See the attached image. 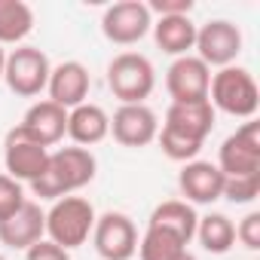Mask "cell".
Segmentation results:
<instances>
[{
    "label": "cell",
    "instance_id": "cell-26",
    "mask_svg": "<svg viewBox=\"0 0 260 260\" xmlns=\"http://www.w3.org/2000/svg\"><path fill=\"white\" fill-rule=\"evenodd\" d=\"M25 187L19 181H13L10 175H0V220H7L10 214H16L25 205Z\"/></svg>",
    "mask_w": 260,
    "mask_h": 260
},
{
    "label": "cell",
    "instance_id": "cell-11",
    "mask_svg": "<svg viewBox=\"0 0 260 260\" xmlns=\"http://www.w3.org/2000/svg\"><path fill=\"white\" fill-rule=\"evenodd\" d=\"M110 135L122 147H147L159 135V116L147 104H119L110 116Z\"/></svg>",
    "mask_w": 260,
    "mask_h": 260
},
{
    "label": "cell",
    "instance_id": "cell-6",
    "mask_svg": "<svg viewBox=\"0 0 260 260\" xmlns=\"http://www.w3.org/2000/svg\"><path fill=\"white\" fill-rule=\"evenodd\" d=\"M92 245L104 260H132L138 254V230L135 220L122 211H104L95 217Z\"/></svg>",
    "mask_w": 260,
    "mask_h": 260
},
{
    "label": "cell",
    "instance_id": "cell-18",
    "mask_svg": "<svg viewBox=\"0 0 260 260\" xmlns=\"http://www.w3.org/2000/svg\"><path fill=\"white\" fill-rule=\"evenodd\" d=\"M68 135L77 147H92L98 141H104L110 135V116L101 104L83 101L80 107L68 110Z\"/></svg>",
    "mask_w": 260,
    "mask_h": 260
},
{
    "label": "cell",
    "instance_id": "cell-30",
    "mask_svg": "<svg viewBox=\"0 0 260 260\" xmlns=\"http://www.w3.org/2000/svg\"><path fill=\"white\" fill-rule=\"evenodd\" d=\"M4 64H7V52H4V46H0V80H4Z\"/></svg>",
    "mask_w": 260,
    "mask_h": 260
},
{
    "label": "cell",
    "instance_id": "cell-10",
    "mask_svg": "<svg viewBox=\"0 0 260 260\" xmlns=\"http://www.w3.org/2000/svg\"><path fill=\"white\" fill-rule=\"evenodd\" d=\"M208 86H211V68L196 55H181L166 71V89L172 95V104L208 101Z\"/></svg>",
    "mask_w": 260,
    "mask_h": 260
},
{
    "label": "cell",
    "instance_id": "cell-25",
    "mask_svg": "<svg viewBox=\"0 0 260 260\" xmlns=\"http://www.w3.org/2000/svg\"><path fill=\"white\" fill-rule=\"evenodd\" d=\"M260 196V172L257 175H242V178H226L223 181V199L236 205H248Z\"/></svg>",
    "mask_w": 260,
    "mask_h": 260
},
{
    "label": "cell",
    "instance_id": "cell-3",
    "mask_svg": "<svg viewBox=\"0 0 260 260\" xmlns=\"http://www.w3.org/2000/svg\"><path fill=\"white\" fill-rule=\"evenodd\" d=\"M95 217L98 214H95L89 199H83V196H61L46 211V236H49V242L61 245L64 251L80 248V245L89 242Z\"/></svg>",
    "mask_w": 260,
    "mask_h": 260
},
{
    "label": "cell",
    "instance_id": "cell-22",
    "mask_svg": "<svg viewBox=\"0 0 260 260\" xmlns=\"http://www.w3.org/2000/svg\"><path fill=\"white\" fill-rule=\"evenodd\" d=\"M196 239H199V245H202L208 254H226V251L236 245V223H233L226 214L211 211V214L199 217V223H196Z\"/></svg>",
    "mask_w": 260,
    "mask_h": 260
},
{
    "label": "cell",
    "instance_id": "cell-19",
    "mask_svg": "<svg viewBox=\"0 0 260 260\" xmlns=\"http://www.w3.org/2000/svg\"><path fill=\"white\" fill-rule=\"evenodd\" d=\"M196 223H199V214L190 202L184 199H169V202H159L147 220V226L153 230H162V233H172L175 239H181L184 245L193 242L196 236Z\"/></svg>",
    "mask_w": 260,
    "mask_h": 260
},
{
    "label": "cell",
    "instance_id": "cell-9",
    "mask_svg": "<svg viewBox=\"0 0 260 260\" xmlns=\"http://www.w3.org/2000/svg\"><path fill=\"white\" fill-rule=\"evenodd\" d=\"M196 58L208 68H230L242 52V31L226 19H211L196 28Z\"/></svg>",
    "mask_w": 260,
    "mask_h": 260
},
{
    "label": "cell",
    "instance_id": "cell-21",
    "mask_svg": "<svg viewBox=\"0 0 260 260\" xmlns=\"http://www.w3.org/2000/svg\"><path fill=\"white\" fill-rule=\"evenodd\" d=\"M34 31V10L25 0H0V46H16Z\"/></svg>",
    "mask_w": 260,
    "mask_h": 260
},
{
    "label": "cell",
    "instance_id": "cell-20",
    "mask_svg": "<svg viewBox=\"0 0 260 260\" xmlns=\"http://www.w3.org/2000/svg\"><path fill=\"white\" fill-rule=\"evenodd\" d=\"M153 40L166 55H190V49L196 46V25L190 16H166L153 22Z\"/></svg>",
    "mask_w": 260,
    "mask_h": 260
},
{
    "label": "cell",
    "instance_id": "cell-1",
    "mask_svg": "<svg viewBox=\"0 0 260 260\" xmlns=\"http://www.w3.org/2000/svg\"><path fill=\"white\" fill-rule=\"evenodd\" d=\"M95 172H98V159H95L92 150H86V147H61V150L49 153L46 172L31 184V190H34V196L55 202V199L74 196L77 190L92 184Z\"/></svg>",
    "mask_w": 260,
    "mask_h": 260
},
{
    "label": "cell",
    "instance_id": "cell-14",
    "mask_svg": "<svg viewBox=\"0 0 260 260\" xmlns=\"http://www.w3.org/2000/svg\"><path fill=\"white\" fill-rule=\"evenodd\" d=\"M223 181H226L223 172L205 159L184 162V169L178 175V187L187 196L184 202H190V205H211V202L223 199Z\"/></svg>",
    "mask_w": 260,
    "mask_h": 260
},
{
    "label": "cell",
    "instance_id": "cell-5",
    "mask_svg": "<svg viewBox=\"0 0 260 260\" xmlns=\"http://www.w3.org/2000/svg\"><path fill=\"white\" fill-rule=\"evenodd\" d=\"M49 74H52V64L46 52L37 46H16L4 64V83L19 98H37L46 89Z\"/></svg>",
    "mask_w": 260,
    "mask_h": 260
},
{
    "label": "cell",
    "instance_id": "cell-23",
    "mask_svg": "<svg viewBox=\"0 0 260 260\" xmlns=\"http://www.w3.org/2000/svg\"><path fill=\"white\" fill-rule=\"evenodd\" d=\"M138 257L141 260H196L181 239L153 226H147V233L138 239Z\"/></svg>",
    "mask_w": 260,
    "mask_h": 260
},
{
    "label": "cell",
    "instance_id": "cell-12",
    "mask_svg": "<svg viewBox=\"0 0 260 260\" xmlns=\"http://www.w3.org/2000/svg\"><path fill=\"white\" fill-rule=\"evenodd\" d=\"M46 162H49V150L34 144L31 138H25L19 128H10L7 132V141H4V166H7V175L19 184H34L43 172H46Z\"/></svg>",
    "mask_w": 260,
    "mask_h": 260
},
{
    "label": "cell",
    "instance_id": "cell-28",
    "mask_svg": "<svg viewBox=\"0 0 260 260\" xmlns=\"http://www.w3.org/2000/svg\"><path fill=\"white\" fill-rule=\"evenodd\" d=\"M25 260H71V251H64L61 245H55L49 239H40L25 251Z\"/></svg>",
    "mask_w": 260,
    "mask_h": 260
},
{
    "label": "cell",
    "instance_id": "cell-13",
    "mask_svg": "<svg viewBox=\"0 0 260 260\" xmlns=\"http://www.w3.org/2000/svg\"><path fill=\"white\" fill-rule=\"evenodd\" d=\"M16 128L25 138H31L34 144H40V147L49 150V147H55L68 135V110L58 107V104H52L49 98H43V101H37V104L28 107V113L22 116V122Z\"/></svg>",
    "mask_w": 260,
    "mask_h": 260
},
{
    "label": "cell",
    "instance_id": "cell-2",
    "mask_svg": "<svg viewBox=\"0 0 260 260\" xmlns=\"http://www.w3.org/2000/svg\"><path fill=\"white\" fill-rule=\"evenodd\" d=\"M208 104L236 119H254L260 107V89L245 68H220L208 86Z\"/></svg>",
    "mask_w": 260,
    "mask_h": 260
},
{
    "label": "cell",
    "instance_id": "cell-4",
    "mask_svg": "<svg viewBox=\"0 0 260 260\" xmlns=\"http://www.w3.org/2000/svg\"><path fill=\"white\" fill-rule=\"evenodd\" d=\"M156 86L153 61L141 52H119L107 64V89L122 104H144Z\"/></svg>",
    "mask_w": 260,
    "mask_h": 260
},
{
    "label": "cell",
    "instance_id": "cell-16",
    "mask_svg": "<svg viewBox=\"0 0 260 260\" xmlns=\"http://www.w3.org/2000/svg\"><path fill=\"white\" fill-rule=\"evenodd\" d=\"M46 236V211L37 202H25L16 214H10L7 220H0V242L16 251H28L34 242H40Z\"/></svg>",
    "mask_w": 260,
    "mask_h": 260
},
{
    "label": "cell",
    "instance_id": "cell-31",
    "mask_svg": "<svg viewBox=\"0 0 260 260\" xmlns=\"http://www.w3.org/2000/svg\"><path fill=\"white\" fill-rule=\"evenodd\" d=\"M0 260H7V257H4V254H0Z\"/></svg>",
    "mask_w": 260,
    "mask_h": 260
},
{
    "label": "cell",
    "instance_id": "cell-8",
    "mask_svg": "<svg viewBox=\"0 0 260 260\" xmlns=\"http://www.w3.org/2000/svg\"><path fill=\"white\" fill-rule=\"evenodd\" d=\"M153 28V16L144 0H119L101 16V34L116 46H132L144 40Z\"/></svg>",
    "mask_w": 260,
    "mask_h": 260
},
{
    "label": "cell",
    "instance_id": "cell-17",
    "mask_svg": "<svg viewBox=\"0 0 260 260\" xmlns=\"http://www.w3.org/2000/svg\"><path fill=\"white\" fill-rule=\"evenodd\" d=\"M162 128L169 132H178L190 141L205 144V138L214 128V107L208 101H196V104H169L166 110V122Z\"/></svg>",
    "mask_w": 260,
    "mask_h": 260
},
{
    "label": "cell",
    "instance_id": "cell-24",
    "mask_svg": "<svg viewBox=\"0 0 260 260\" xmlns=\"http://www.w3.org/2000/svg\"><path fill=\"white\" fill-rule=\"evenodd\" d=\"M156 141H159L162 153H166L169 159H175V162H193V159L199 156V150H202L199 141H190V138H184V135H178V132H169V128H159Z\"/></svg>",
    "mask_w": 260,
    "mask_h": 260
},
{
    "label": "cell",
    "instance_id": "cell-7",
    "mask_svg": "<svg viewBox=\"0 0 260 260\" xmlns=\"http://www.w3.org/2000/svg\"><path fill=\"white\" fill-rule=\"evenodd\" d=\"M217 169L223 172V178H242V175L260 172V122L257 119L242 122L220 144Z\"/></svg>",
    "mask_w": 260,
    "mask_h": 260
},
{
    "label": "cell",
    "instance_id": "cell-29",
    "mask_svg": "<svg viewBox=\"0 0 260 260\" xmlns=\"http://www.w3.org/2000/svg\"><path fill=\"white\" fill-rule=\"evenodd\" d=\"M147 10H150V16H159V19H166V16H190L193 0H150Z\"/></svg>",
    "mask_w": 260,
    "mask_h": 260
},
{
    "label": "cell",
    "instance_id": "cell-15",
    "mask_svg": "<svg viewBox=\"0 0 260 260\" xmlns=\"http://www.w3.org/2000/svg\"><path fill=\"white\" fill-rule=\"evenodd\" d=\"M89 89H92V77H89L86 64H80V61H61V64H55L52 74H49V83H46L49 101L58 104V107H64V110L80 107L89 98Z\"/></svg>",
    "mask_w": 260,
    "mask_h": 260
},
{
    "label": "cell",
    "instance_id": "cell-27",
    "mask_svg": "<svg viewBox=\"0 0 260 260\" xmlns=\"http://www.w3.org/2000/svg\"><path fill=\"white\" fill-rule=\"evenodd\" d=\"M236 239L248 251H260V211H251L242 217V223L236 226Z\"/></svg>",
    "mask_w": 260,
    "mask_h": 260
}]
</instances>
